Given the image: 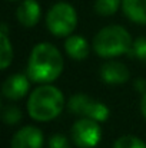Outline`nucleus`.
I'll return each mask as SVG.
<instances>
[{"label":"nucleus","instance_id":"1","mask_svg":"<svg viewBox=\"0 0 146 148\" xmlns=\"http://www.w3.org/2000/svg\"><path fill=\"white\" fill-rule=\"evenodd\" d=\"M63 71V58L57 48L50 43L36 45L27 62V76L37 84L56 81Z\"/></svg>","mask_w":146,"mask_h":148},{"label":"nucleus","instance_id":"2","mask_svg":"<svg viewBox=\"0 0 146 148\" xmlns=\"http://www.w3.org/2000/svg\"><path fill=\"white\" fill-rule=\"evenodd\" d=\"M65 106V97L63 94L52 86V85H42L36 88L27 101V111L29 115L40 122L54 119Z\"/></svg>","mask_w":146,"mask_h":148},{"label":"nucleus","instance_id":"3","mask_svg":"<svg viewBox=\"0 0 146 148\" xmlns=\"http://www.w3.org/2000/svg\"><path fill=\"white\" fill-rule=\"evenodd\" d=\"M132 43L133 40L125 27L112 25L97 32L93 39V49L102 58H115L129 53Z\"/></svg>","mask_w":146,"mask_h":148},{"label":"nucleus","instance_id":"4","mask_svg":"<svg viewBox=\"0 0 146 148\" xmlns=\"http://www.w3.org/2000/svg\"><path fill=\"white\" fill-rule=\"evenodd\" d=\"M46 25L52 35L60 38L69 36L77 25V14L75 7L66 1L53 4L48 12Z\"/></svg>","mask_w":146,"mask_h":148},{"label":"nucleus","instance_id":"5","mask_svg":"<svg viewBox=\"0 0 146 148\" xmlns=\"http://www.w3.org/2000/svg\"><path fill=\"white\" fill-rule=\"evenodd\" d=\"M69 111L83 118H92L97 122H105L109 118V108L85 94H76L69 99Z\"/></svg>","mask_w":146,"mask_h":148},{"label":"nucleus","instance_id":"6","mask_svg":"<svg viewBox=\"0 0 146 148\" xmlns=\"http://www.w3.org/2000/svg\"><path fill=\"white\" fill-rule=\"evenodd\" d=\"M72 140L79 148H95L102 140V128L92 118H82L72 127Z\"/></svg>","mask_w":146,"mask_h":148},{"label":"nucleus","instance_id":"7","mask_svg":"<svg viewBox=\"0 0 146 148\" xmlns=\"http://www.w3.org/2000/svg\"><path fill=\"white\" fill-rule=\"evenodd\" d=\"M43 134L39 128L27 125L20 128L12 138V148H42L43 147Z\"/></svg>","mask_w":146,"mask_h":148},{"label":"nucleus","instance_id":"8","mask_svg":"<svg viewBox=\"0 0 146 148\" xmlns=\"http://www.w3.org/2000/svg\"><path fill=\"white\" fill-rule=\"evenodd\" d=\"M29 86H30V82H29L26 75H23V73H13V75H10L3 82L1 92H3V95L7 99L17 101V99L23 98L27 94Z\"/></svg>","mask_w":146,"mask_h":148},{"label":"nucleus","instance_id":"9","mask_svg":"<svg viewBox=\"0 0 146 148\" xmlns=\"http://www.w3.org/2000/svg\"><path fill=\"white\" fill-rule=\"evenodd\" d=\"M100 78L106 84H123L129 79V69L120 62H107L100 68Z\"/></svg>","mask_w":146,"mask_h":148},{"label":"nucleus","instance_id":"10","mask_svg":"<svg viewBox=\"0 0 146 148\" xmlns=\"http://www.w3.org/2000/svg\"><path fill=\"white\" fill-rule=\"evenodd\" d=\"M40 6L36 0H23L16 12L17 20L26 27H33L40 19Z\"/></svg>","mask_w":146,"mask_h":148},{"label":"nucleus","instance_id":"11","mask_svg":"<svg viewBox=\"0 0 146 148\" xmlns=\"http://www.w3.org/2000/svg\"><path fill=\"white\" fill-rule=\"evenodd\" d=\"M122 10L132 22L146 25V0H122Z\"/></svg>","mask_w":146,"mask_h":148},{"label":"nucleus","instance_id":"12","mask_svg":"<svg viewBox=\"0 0 146 148\" xmlns=\"http://www.w3.org/2000/svg\"><path fill=\"white\" fill-rule=\"evenodd\" d=\"M65 50L66 53L76 59V60H82V59H86L88 55H89V43L85 38L82 36H69L65 42Z\"/></svg>","mask_w":146,"mask_h":148},{"label":"nucleus","instance_id":"13","mask_svg":"<svg viewBox=\"0 0 146 148\" xmlns=\"http://www.w3.org/2000/svg\"><path fill=\"white\" fill-rule=\"evenodd\" d=\"M12 58H13V50H12V45H10L9 36H7V26H6V23H3L1 25V55H0L1 63H0V68L6 69L10 65Z\"/></svg>","mask_w":146,"mask_h":148},{"label":"nucleus","instance_id":"14","mask_svg":"<svg viewBox=\"0 0 146 148\" xmlns=\"http://www.w3.org/2000/svg\"><path fill=\"white\" fill-rule=\"evenodd\" d=\"M119 7H122V0H96L95 12L100 16H112Z\"/></svg>","mask_w":146,"mask_h":148},{"label":"nucleus","instance_id":"15","mask_svg":"<svg viewBox=\"0 0 146 148\" xmlns=\"http://www.w3.org/2000/svg\"><path fill=\"white\" fill-rule=\"evenodd\" d=\"M113 148H146V144L133 135H123L117 138Z\"/></svg>","mask_w":146,"mask_h":148},{"label":"nucleus","instance_id":"16","mask_svg":"<svg viewBox=\"0 0 146 148\" xmlns=\"http://www.w3.org/2000/svg\"><path fill=\"white\" fill-rule=\"evenodd\" d=\"M3 121L7 124V125H16L20 119H22V112L17 106L14 105H9V106H4L3 108Z\"/></svg>","mask_w":146,"mask_h":148},{"label":"nucleus","instance_id":"17","mask_svg":"<svg viewBox=\"0 0 146 148\" xmlns=\"http://www.w3.org/2000/svg\"><path fill=\"white\" fill-rule=\"evenodd\" d=\"M129 53H130L133 58L146 62V36H141V38H138L136 40H133Z\"/></svg>","mask_w":146,"mask_h":148},{"label":"nucleus","instance_id":"18","mask_svg":"<svg viewBox=\"0 0 146 148\" xmlns=\"http://www.w3.org/2000/svg\"><path fill=\"white\" fill-rule=\"evenodd\" d=\"M49 148H70L69 141L62 134H54L49 140Z\"/></svg>","mask_w":146,"mask_h":148},{"label":"nucleus","instance_id":"19","mask_svg":"<svg viewBox=\"0 0 146 148\" xmlns=\"http://www.w3.org/2000/svg\"><path fill=\"white\" fill-rule=\"evenodd\" d=\"M135 86H136V89H139L142 92H146V81H143V79H138L135 82Z\"/></svg>","mask_w":146,"mask_h":148},{"label":"nucleus","instance_id":"20","mask_svg":"<svg viewBox=\"0 0 146 148\" xmlns=\"http://www.w3.org/2000/svg\"><path fill=\"white\" fill-rule=\"evenodd\" d=\"M141 111H142L143 116L146 118V92L143 94V97H142V101H141Z\"/></svg>","mask_w":146,"mask_h":148},{"label":"nucleus","instance_id":"21","mask_svg":"<svg viewBox=\"0 0 146 148\" xmlns=\"http://www.w3.org/2000/svg\"><path fill=\"white\" fill-rule=\"evenodd\" d=\"M10 1H17V0H10Z\"/></svg>","mask_w":146,"mask_h":148}]
</instances>
